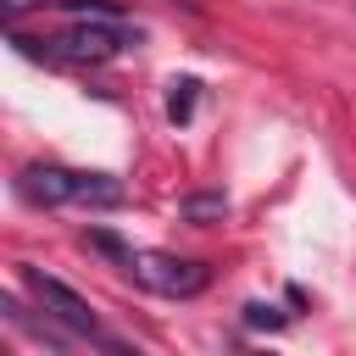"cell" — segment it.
Masks as SVG:
<instances>
[{
  "instance_id": "obj_6",
  "label": "cell",
  "mask_w": 356,
  "mask_h": 356,
  "mask_svg": "<svg viewBox=\"0 0 356 356\" xmlns=\"http://www.w3.org/2000/svg\"><path fill=\"white\" fill-rule=\"evenodd\" d=\"M178 211H184V222H222V217H228V195H222V189H211V195H184Z\"/></svg>"
},
{
  "instance_id": "obj_13",
  "label": "cell",
  "mask_w": 356,
  "mask_h": 356,
  "mask_svg": "<svg viewBox=\"0 0 356 356\" xmlns=\"http://www.w3.org/2000/svg\"><path fill=\"white\" fill-rule=\"evenodd\" d=\"M250 356H273V350H250Z\"/></svg>"
},
{
  "instance_id": "obj_11",
  "label": "cell",
  "mask_w": 356,
  "mask_h": 356,
  "mask_svg": "<svg viewBox=\"0 0 356 356\" xmlns=\"http://www.w3.org/2000/svg\"><path fill=\"white\" fill-rule=\"evenodd\" d=\"M100 350H106V356H139V350H134L128 339H117V334H106V339H100Z\"/></svg>"
},
{
  "instance_id": "obj_7",
  "label": "cell",
  "mask_w": 356,
  "mask_h": 356,
  "mask_svg": "<svg viewBox=\"0 0 356 356\" xmlns=\"http://www.w3.org/2000/svg\"><path fill=\"white\" fill-rule=\"evenodd\" d=\"M195 78H172L167 83V122H189L195 117Z\"/></svg>"
},
{
  "instance_id": "obj_12",
  "label": "cell",
  "mask_w": 356,
  "mask_h": 356,
  "mask_svg": "<svg viewBox=\"0 0 356 356\" xmlns=\"http://www.w3.org/2000/svg\"><path fill=\"white\" fill-rule=\"evenodd\" d=\"M28 6H39V0H0V11H6V22H17Z\"/></svg>"
},
{
  "instance_id": "obj_4",
  "label": "cell",
  "mask_w": 356,
  "mask_h": 356,
  "mask_svg": "<svg viewBox=\"0 0 356 356\" xmlns=\"http://www.w3.org/2000/svg\"><path fill=\"white\" fill-rule=\"evenodd\" d=\"M122 273H134V284H145L150 295H167V300H189V295H200L211 284V267L206 261L167 256V250H134V261Z\"/></svg>"
},
{
  "instance_id": "obj_10",
  "label": "cell",
  "mask_w": 356,
  "mask_h": 356,
  "mask_svg": "<svg viewBox=\"0 0 356 356\" xmlns=\"http://www.w3.org/2000/svg\"><path fill=\"white\" fill-rule=\"evenodd\" d=\"M245 323H250V328H284L289 317H284L278 306H267V300H250V306H245Z\"/></svg>"
},
{
  "instance_id": "obj_2",
  "label": "cell",
  "mask_w": 356,
  "mask_h": 356,
  "mask_svg": "<svg viewBox=\"0 0 356 356\" xmlns=\"http://www.w3.org/2000/svg\"><path fill=\"white\" fill-rule=\"evenodd\" d=\"M11 44H22L28 56H44V61H72V67H95V61H111L122 56L128 44H139V28H122V22H106V17H78L67 33L56 39H22L11 28Z\"/></svg>"
},
{
  "instance_id": "obj_3",
  "label": "cell",
  "mask_w": 356,
  "mask_h": 356,
  "mask_svg": "<svg viewBox=\"0 0 356 356\" xmlns=\"http://www.w3.org/2000/svg\"><path fill=\"white\" fill-rule=\"evenodd\" d=\"M17 273H22V289L33 295V306H39L50 323H61L67 334H83V339H95V345L106 339V328H100L95 306H89L72 284H61V278H50V273H39V267H28V261H22Z\"/></svg>"
},
{
  "instance_id": "obj_1",
  "label": "cell",
  "mask_w": 356,
  "mask_h": 356,
  "mask_svg": "<svg viewBox=\"0 0 356 356\" xmlns=\"http://www.w3.org/2000/svg\"><path fill=\"white\" fill-rule=\"evenodd\" d=\"M11 189L28 206H122L128 200V189L111 172H72V167H56V161L22 167L11 178Z\"/></svg>"
},
{
  "instance_id": "obj_8",
  "label": "cell",
  "mask_w": 356,
  "mask_h": 356,
  "mask_svg": "<svg viewBox=\"0 0 356 356\" xmlns=\"http://www.w3.org/2000/svg\"><path fill=\"white\" fill-rule=\"evenodd\" d=\"M83 245H89V250H100V256H111L117 267H128V261H134V245H122V239H117V234H106V228H83Z\"/></svg>"
},
{
  "instance_id": "obj_9",
  "label": "cell",
  "mask_w": 356,
  "mask_h": 356,
  "mask_svg": "<svg viewBox=\"0 0 356 356\" xmlns=\"http://www.w3.org/2000/svg\"><path fill=\"white\" fill-rule=\"evenodd\" d=\"M44 6H61L72 17H106V22H122V6L117 0H44Z\"/></svg>"
},
{
  "instance_id": "obj_5",
  "label": "cell",
  "mask_w": 356,
  "mask_h": 356,
  "mask_svg": "<svg viewBox=\"0 0 356 356\" xmlns=\"http://www.w3.org/2000/svg\"><path fill=\"white\" fill-rule=\"evenodd\" d=\"M0 312H6V323H11V328L33 334V339H39V345H50L56 356L67 350V339H61V323H50V317H33V312H28L17 295H0Z\"/></svg>"
}]
</instances>
